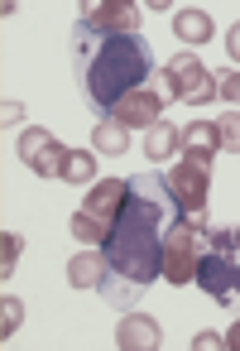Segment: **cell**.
<instances>
[{
    "mask_svg": "<svg viewBox=\"0 0 240 351\" xmlns=\"http://www.w3.org/2000/svg\"><path fill=\"white\" fill-rule=\"evenodd\" d=\"M183 159L187 164H211L216 159V149H221V135H216V121H192V125H183Z\"/></svg>",
    "mask_w": 240,
    "mask_h": 351,
    "instance_id": "cell-11",
    "label": "cell"
},
{
    "mask_svg": "<svg viewBox=\"0 0 240 351\" xmlns=\"http://www.w3.org/2000/svg\"><path fill=\"white\" fill-rule=\"evenodd\" d=\"M216 346H226V337H216V332H206V327L192 337V351H216Z\"/></svg>",
    "mask_w": 240,
    "mask_h": 351,
    "instance_id": "cell-22",
    "label": "cell"
},
{
    "mask_svg": "<svg viewBox=\"0 0 240 351\" xmlns=\"http://www.w3.org/2000/svg\"><path fill=\"white\" fill-rule=\"evenodd\" d=\"M20 121H25V101L10 97V101H5V125H20Z\"/></svg>",
    "mask_w": 240,
    "mask_h": 351,
    "instance_id": "cell-23",
    "label": "cell"
},
{
    "mask_svg": "<svg viewBox=\"0 0 240 351\" xmlns=\"http://www.w3.org/2000/svg\"><path fill=\"white\" fill-rule=\"evenodd\" d=\"M20 322H25V303L20 298H5V303H0V337L10 341L20 332Z\"/></svg>",
    "mask_w": 240,
    "mask_h": 351,
    "instance_id": "cell-19",
    "label": "cell"
},
{
    "mask_svg": "<svg viewBox=\"0 0 240 351\" xmlns=\"http://www.w3.org/2000/svg\"><path fill=\"white\" fill-rule=\"evenodd\" d=\"M178 145H183V130H178V125H168V121H159V125H149V130H144V154H149L154 164L173 159V154H178Z\"/></svg>",
    "mask_w": 240,
    "mask_h": 351,
    "instance_id": "cell-14",
    "label": "cell"
},
{
    "mask_svg": "<svg viewBox=\"0 0 240 351\" xmlns=\"http://www.w3.org/2000/svg\"><path fill=\"white\" fill-rule=\"evenodd\" d=\"M20 250H25V236H20V231H5V236H0V279H10V274H15Z\"/></svg>",
    "mask_w": 240,
    "mask_h": 351,
    "instance_id": "cell-18",
    "label": "cell"
},
{
    "mask_svg": "<svg viewBox=\"0 0 240 351\" xmlns=\"http://www.w3.org/2000/svg\"><path fill=\"white\" fill-rule=\"evenodd\" d=\"M216 135H221V149L240 154V111H226V116L216 121Z\"/></svg>",
    "mask_w": 240,
    "mask_h": 351,
    "instance_id": "cell-20",
    "label": "cell"
},
{
    "mask_svg": "<svg viewBox=\"0 0 240 351\" xmlns=\"http://www.w3.org/2000/svg\"><path fill=\"white\" fill-rule=\"evenodd\" d=\"M197 284L216 303L240 293V226H206V245L197 260Z\"/></svg>",
    "mask_w": 240,
    "mask_h": 351,
    "instance_id": "cell-3",
    "label": "cell"
},
{
    "mask_svg": "<svg viewBox=\"0 0 240 351\" xmlns=\"http://www.w3.org/2000/svg\"><path fill=\"white\" fill-rule=\"evenodd\" d=\"M125 193H130V178H96L92 188H87V202L72 212V236L82 241V245H106V236H111V226H116V217H120V207H125Z\"/></svg>",
    "mask_w": 240,
    "mask_h": 351,
    "instance_id": "cell-4",
    "label": "cell"
},
{
    "mask_svg": "<svg viewBox=\"0 0 240 351\" xmlns=\"http://www.w3.org/2000/svg\"><path fill=\"white\" fill-rule=\"evenodd\" d=\"M58 178L72 183V188H92V183H96V154H92V149H68Z\"/></svg>",
    "mask_w": 240,
    "mask_h": 351,
    "instance_id": "cell-15",
    "label": "cell"
},
{
    "mask_svg": "<svg viewBox=\"0 0 240 351\" xmlns=\"http://www.w3.org/2000/svg\"><path fill=\"white\" fill-rule=\"evenodd\" d=\"M226 53L240 63V25H230V34H226Z\"/></svg>",
    "mask_w": 240,
    "mask_h": 351,
    "instance_id": "cell-24",
    "label": "cell"
},
{
    "mask_svg": "<svg viewBox=\"0 0 240 351\" xmlns=\"http://www.w3.org/2000/svg\"><path fill=\"white\" fill-rule=\"evenodd\" d=\"M226 346H230V351H240V317L230 322V332H226Z\"/></svg>",
    "mask_w": 240,
    "mask_h": 351,
    "instance_id": "cell-25",
    "label": "cell"
},
{
    "mask_svg": "<svg viewBox=\"0 0 240 351\" xmlns=\"http://www.w3.org/2000/svg\"><path fill=\"white\" fill-rule=\"evenodd\" d=\"M173 34L183 44H206L211 39V15L206 10H178L173 15Z\"/></svg>",
    "mask_w": 240,
    "mask_h": 351,
    "instance_id": "cell-16",
    "label": "cell"
},
{
    "mask_svg": "<svg viewBox=\"0 0 240 351\" xmlns=\"http://www.w3.org/2000/svg\"><path fill=\"white\" fill-rule=\"evenodd\" d=\"M116 346L120 351H154L159 346V322L144 317V313H125L120 327H116Z\"/></svg>",
    "mask_w": 240,
    "mask_h": 351,
    "instance_id": "cell-12",
    "label": "cell"
},
{
    "mask_svg": "<svg viewBox=\"0 0 240 351\" xmlns=\"http://www.w3.org/2000/svg\"><path fill=\"white\" fill-rule=\"evenodd\" d=\"M163 188H168V197H173V207L183 212V217H206V188H211V178H206V169L202 164H173L168 173H163Z\"/></svg>",
    "mask_w": 240,
    "mask_h": 351,
    "instance_id": "cell-7",
    "label": "cell"
},
{
    "mask_svg": "<svg viewBox=\"0 0 240 351\" xmlns=\"http://www.w3.org/2000/svg\"><path fill=\"white\" fill-rule=\"evenodd\" d=\"M68 58H72V77L87 97L92 111L111 116V106L130 92H139L154 77V49L144 34H111V29H92V25H72L68 34Z\"/></svg>",
    "mask_w": 240,
    "mask_h": 351,
    "instance_id": "cell-2",
    "label": "cell"
},
{
    "mask_svg": "<svg viewBox=\"0 0 240 351\" xmlns=\"http://www.w3.org/2000/svg\"><path fill=\"white\" fill-rule=\"evenodd\" d=\"M178 207L163 188V178H130L125 207L101 245L106 255V274H101V298L120 313H130L139 303V293L163 274V236L173 226Z\"/></svg>",
    "mask_w": 240,
    "mask_h": 351,
    "instance_id": "cell-1",
    "label": "cell"
},
{
    "mask_svg": "<svg viewBox=\"0 0 240 351\" xmlns=\"http://www.w3.org/2000/svg\"><path fill=\"white\" fill-rule=\"evenodd\" d=\"M77 20L111 34H139V5H130V0H92L77 10Z\"/></svg>",
    "mask_w": 240,
    "mask_h": 351,
    "instance_id": "cell-9",
    "label": "cell"
},
{
    "mask_svg": "<svg viewBox=\"0 0 240 351\" xmlns=\"http://www.w3.org/2000/svg\"><path fill=\"white\" fill-rule=\"evenodd\" d=\"M159 92L173 97V101H183V106H202V101L216 97V77H211L192 53H178V58L163 63V73H159Z\"/></svg>",
    "mask_w": 240,
    "mask_h": 351,
    "instance_id": "cell-6",
    "label": "cell"
},
{
    "mask_svg": "<svg viewBox=\"0 0 240 351\" xmlns=\"http://www.w3.org/2000/svg\"><path fill=\"white\" fill-rule=\"evenodd\" d=\"M159 116H163V92H154V87H139L111 106V121H120L125 130H149V125H159Z\"/></svg>",
    "mask_w": 240,
    "mask_h": 351,
    "instance_id": "cell-10",
    "label": "cell"
},
{
    "mask_svg": "<svg viewBox=\"0 0 240 351\" xmlns=\"http://www.w3.org/2000/svg\"><path fill=\"white\" fill-rule=\"evenodd\" d=\"M216 92H221V101H230V106L240 111V73H226V77H216Z\"/></svg>",
    "mask_w": 240,
    "mask_h": 351,
    "instance_id": "cell-21",
    "label": "cell"
},
{
    "mask_svg": "<svg viewBox=\"0 0 240 351\" xmlns=\"http://www.w3.org/2000/svg\"><path fill=\"white\" fill-rule=\"evenodd\" d=\"M15 154H20V164H25L29 173L58 178V173H63V159H68V145H63L58 135H49V130H25V135L15 140Z\"/></svg>",
    "mask_w": 240,
    "mask_h": 351,
    "instance_id": "cell-8",
    "label": "cell"
},
{
    "mask_svg": "<svg viewBox=\"0 0 240 351\" xmlns=\"http://www.w3.org/2000/svg\"><path fill=\"white\" fill-rule=\"evenodd\" d=\"M101 274H106V255H101L96 245H87L82 255L68 260V284H72V289H96Z\"/></svg>",
    "mask_w": 240,
    "mask_h": 351,
    "instance_id": "cell-13",
    "label": "cell"
},
{
    "mask_svg": "<svg viewBox=\"0 0 240 351\" xmlns=\"http://www.w3.org/2000/svg\"><path fill=\"white\" fill-rule=\"evenodd\" d=\"M92 145H96V154H125V145H130V130H125L120 121L101 116V121H96V130H92Z\"/></svg>",
    "mask_w": 240,
    "mask_h": 351,
    "instance_id": "cell-17",
    "label": "cell"
},
{
    "mask_svg": "<svg viewBox=\"0 0 240 351\" xmlns=\"http://www.w3.org/2000/svg\"><path fill=\"white\" fill-rule=\"evenodd\" d=\"M202 245H206V217H183L178 212L168 236H163V279L168 284H192Z\"/></svg>",
    "mask_w": 240,
    "mask_h": 351,
    "instance_id": "cell-5",
    "label": "cell"
}]
</instances>
